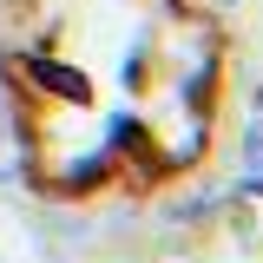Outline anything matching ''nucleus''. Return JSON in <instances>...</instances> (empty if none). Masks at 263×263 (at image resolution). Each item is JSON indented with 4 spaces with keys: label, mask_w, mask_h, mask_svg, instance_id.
Segmentation results:
<instances>
[{
    "label": "nucleus",
    "mask_w": 263,
    "mask_h": 263,
    "mask_svg": "<svg viewBox=\"0 0 263 263\" xmlns=\"http://www.w3.org/2000/svg\"><path fill=\"white\" fill-rule=\"evenodd\" d=\"M243 164L263 171V119H250V132H243Z\"/></svg>",
    "instance_id": "1"
},
{
    "label": "nucleus",
    "mask_w": 263,
    "mask_h": 263,
    "mask_svg": "<svg viewBox=\"0 0 263 263\" xmlns=\"http://www.w3.org/2000/svg\"><path fill=\"white\" fill-rule=\"evenodd\" d=\"M13 171H20V152H13V132L0 125V178H13Z\"/></svg>",
    "instance_id": "2"
},
{
    "label": "nucleus",
    "mask_w": 263,
    "mask_h": 263,
    "mask_svg": "<svg viewBox=\"0 0 263 263\" xmlns=\"http://www.w3.org/2000/svg\"><path fill=\"white\" fill-rule=\"evenodd\" d=\"M224 7H237V0H224Z\"/></svg>",
    "instance_id": "3"
}]
</instances>
